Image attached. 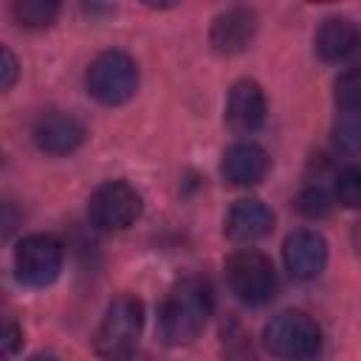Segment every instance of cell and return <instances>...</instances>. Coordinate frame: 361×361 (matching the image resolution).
<instances>
[{"label":"cell","mask_w":361,"mask_h":361,"mask_svg":"<svg viewBox=\"0 0 361 361\" xmlns=\"http://www.w3.org/2000/svg\"><path fill=\"white\" fill-rule=\"evenodd\" d=\"M209 313H212L209 285L197 276L180 279L178 285H172V290L166 293V299L161 305V313H158L161 338L169 347L192 344L203 333Z\"/></svg>","instance_id":"6da1fadb"},{"label":"cell","mask_w":361,"mask_h":361,"mask_svg":"<svg viewBox=\"0 0 361 361\" xmlns=\"http://www.w3.org/2000/svg\"><path fill=\"white\" fill-rule=\"evenodd\" d=\"M141 327H144V305L130 293L116 296L96 327V336H93L96 355H102L104 361L130 358L138 347Z\"/></svg>","instance_id":"7a4b0ae2"},{"label":"cell","mask_w":361,"mask_h":361,"mask_svg":"<svg viewBox=\"0 0 361 361\" xmlns=\"http://www.w3.org/2000/svg\"><path fill=\"white\" fill-rule=\"evenodd\" d=\"M87 93L107 107L124 104L138 90V65L124 51H102L85 76Z\"/></svg>","instance_id":"3957f363"},{"label":"cell","mask_w":361,"mask_h":361,"mask_svg":"<svg viewBox=\"0 0 361 361\" xmlns=\"http://www.w3.org/2000/svg\"><path fill=\"white\" fill-rule=\"evenodd\" d=\"M262 344L274 358L282 361H302L316 355L322 347L319 324L302 310H285L274 316L262 330Z\"/></svg>","instance_id":"277c9868"},{"label":"cell","mask_w":361,"mask_h":361,"mask_svg":"<svg viewBox=\"0 0 361 361\" xmlns=\"http://www.w3.org/2000/svg\"><path fill=\"white\" fill-rule=\"evenodd\" d=\"M226 282L245 305H265L276 290V271L257 248H240L226 259Z\"/></svg>","instance_id":"5b68a950"},{"label":"cell","mask_w":361,"mask_h":361,"mask_svg":"<svg viewBox=\"0 0 361 361\" xmlns=\"http://www.w3.org/2000/svg\"><path fill=\"white\" fill-rule=\"evenodd\" d=\"M141 214V195L127 180L102 183L87 203V217L102 231H121L133 226Z\"/></svg>","instance_id":"8992f818"},{"label":"cell","mask_w":361,"mask_h":361,"mask_svg":"<svg viewBox=\"0 0 361 361\" xmlns=\"http://www.w3.org/2000/svg\"><path fill=\"white\" fill-rule=\"evenodd\" d=\"M62 243L51 234H28L20 240L14 251V268L17 276L31 288L51 285L62 271Z\"/></svg>","instance_id":"52a82bcc"},{"label":"cell","mask_w":361,"mask_h":361,"mask_svg":"<svg viewBox=\"0 0 361 361\" xmlns=\"http://www.w3.org/2000/svg\"><path fill=\"white\" fill-rule=\"evenodd\" d=\"M34 144L48 155H68L82 147L85 141V124L65 110H48L39 113L31 127Z\"/></svg>","instance_id":"ba28073f"},{"label":"cell","mask_w":361,"mask_h":361,"mask_svg":"<svg viewBox=\"0 0 361 361\" xmlns=\"http://www.w3.org/2000/svg\"><path fill=\"white\" fill-rule=\"evenodd\" d=\"M265 121V93L254 79H240L228 90L226 124L237 135H251Z\"/></svg>","instance_id":"9c48e42d"},{"label":"cell","mask_w":361,"mask_h":361,"mask_svg":"<svg viewBox=\"0 0 361 361\" xmlns=\"http://www.w3.org/2000/svg\"><path fill=\"white\" fill-rule=\"evenodd\" d=\"M282 257H285V268L290 271L293 279H313L322 274V268L327 262V243L322 234H316L310 228H299L285 240Z\"/></svg>","instance_id":"30bf717a"},{"label":"cell","mask_w":361,"mask_h":361,"mask_svg":"<svg viewBox=\"0 0 361 361\" xmlns=\"http://www.w3.org/2000/svg\"><path fill=\"white\" fill-rule=\"evenodd\" d=\"M268 152L254 141L231 144L223 152L220 172L231 186H257L268 172Z\"/></svg>","instance_id":"8fae6325"},{"label":"cell","mask_w":361,"mask_h":361,"mask_svg":"<svg viewBox=\"0 0 361 361\" xmlns=\"http://www.w3.org/2000/svg\"><path fill=\"white\" fill-rule=\"evenodd\" d=\"M271 228H274V212L257 197L237 200L226 214V237L234 243L262 240L265 234H271Z\"/></svg>","instance_id":"7c38bea8"},{"label":"cell","mask_w":361,"mask_h":361,"mask_svg":"<svg viewBox=\"0 0 361 361\" xmlns=\"http://www.w3.org/2000/svg\"><path fill=\"white\" fill-rule=\"evenodd\" d=\"M257 34V14L251 8H228L214 17L209 42L217 54H240Z\"/></svg>","instance_id":"4fadbf2b"},{"label":"cell","mask_w":361,"mask_h":361,"mask_svg":"<svg viewBox=\"0 0 361 361\" xmlns=\"http://www.w3.org/2000/svg\"><path fill=\"white\" fill-rule=\"evenodd\" d=\"M358 39L361 37H358V28H355L353 20H347V17H324L322 25L316 28L313 45H316V54L324 62H341L350 54H355Z\"/></svg>","instance_id":"5bb4252c"},{"label":"cell","mask_w":361,"mask_h":361,"mask_svg":"<svg viewBox=\"0 0 361 361\" xmlns=\"http://www.w3.org/2000/svg\"><path fill=\"white\" fill-rule=\"evenodd\" d=\"M333 144L338 152H361V110H341L333 121Z\"/></svg>","instance_id":"9a60e30c"},{"label":"cell","mask_w":361,"mask_h":361,"mask_svg":"<svg viewBox=\"0 0 361 361\" xmlns=\"http://www.w3.org/2000/svg\"><path fill=\"white\" fill-rule=\"evenodd\" d=\"M56 11H59V3H54V0H20V3H14V17L25 28L51 25Z\"/></svg>","instance_id":"2e32d148"},{"label":"cell","mask_w":361,"mask_h":361,"mask_svg":"<svg viewBox=\"0 0 361 361\" xmlns=\"http://www.w3.org/2000/svg\"><path fill=\"white\" fill-rule=\"evenodd\" d=\"M333 99L341 110H361V68L344 71L333 85Z\"/></svg>","instance_id":"e0dca14e"},{"label":"cell","mask_w":361,"mask_h":361,"mask_svg":"<svg viewBox=\"0 0 361 361\" xmlns=\"http://www.w3.org/2000/svg\"><path fill=\"white\" fill-rule=\"evenodd\" d=\"M336 200L347 209H361V164L347 166L336 178Z\"/></svg>","instance_id":"ac0fdd59"},{"label":"cell","mask_w":361,"mask_h":361,"mask_svg":"<svg viewBox=\"0 0 361 361\" xmlns=\"http://www.w3.org/2000/svg\"><path fill=\"white\" fill-rule=\"evenodd\" d=\"M296 209H299L305 217H322V214L330 212V197L324 195V189L310 186V189H305V192L296 197Z\"/></svg>","instance_id":"d6986e66"},{"label":"cell","mask_w":361,"mask_h":361,"mask_svg":"<svg viewBox=\"0 0 361 361\" xmlns=\"http://www.w3.org/2000/svg\"><path fill=\"white\" fill-rule=\"evenodd\" d=\"M0 87L3 90H11V85L17 82V73H20V68H17V59H14V54H11V48H6L3 45V51H0Z\"/></svg>","instance_id":"ffe728a7"},{"label":"cell","mask_w":361,"mask_h":361,"mask_svg":"<svg viewBox=\"0 0 361 361\" xmlns=\"http://www.w3.org/2000/svg\"><path fill=\"white\" fill-rule=\"evenodd\" d=\"M0 347H3V355L11 358L20 347H23V330L14 324V322H6L3 324V338H0Z\"/></svg>","instance_id":"44dd1931"},{"label":"cell","mask_w":361,"mask_h":361,"mask_svg":"<svg viewBox=\"0 0 361 361\" xmlns=\"http://www.w3.org/2000/svg\"><path fill=\"white\" fill-rule=\"evenodd\" d=\"M28 361H56V358L54 355H31Z\"/></svg>","instance_id":"7402d4cb"}]
</instances>
